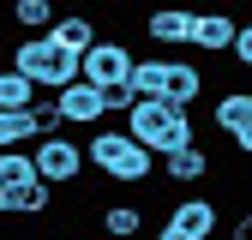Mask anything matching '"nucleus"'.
<instances>
[{
	"instance_id": "16",
	"label": "nucleus",
	"mask_w": 252,
	"mask_h": 240,
	"mask_svg": "<svg viewBox=\"0 0 252 240\" xmlns=\"http://www.w3.org/2000/svg\"><path fill=\"white\" fill-rule=\"evenodd\" d=\"M168 66H174V54L138 60V66H132V90H138V96H162V90H168Z\"/></svg>"
},
{
	"instance_id": "13",
	"label": "nucleus",
	"mask_w": 252,
	"mask_h": 240,
	"mask_svg": "<svg viewBox=\"0 0 252 240\" xmlns=\"http://www.w3.org/2000/svg\"><path fill=\"white\" fill-rule=\"evenodd\" d=\"M246 120H252V90H222V96L210 102V126L222 132V138H234Z\"/></svg>"
},
{
	"instance_id": "11",
	"label": "nucleus",
	"mask_w": 252,
	"mask_h": 240,
	"mask_svg": "<svg viewBox=\"0 0 252 240\" xmlns=\"http://www.w3.org/2000/svg\"><path fill=\"white\" fill-rule=\"evenodd\" d=\"M234 36H240V18L234 12H198L192 18V48L198 54H228Z\"/></svg>"
},
{
	"instance_id": "12",
	"label": "nucleus",
	"mask_w": 252,
	"mask_h": 240,
	"mask_svg": "<svg viewBox=\"0 0 252 240\" xmlns=\"http://www.w3.org/2000/svg\"><path fill=\"white\" fill-rule=\"evenodd\" d=\"M48 36H54L60 48H66V54H78V60H84L90 48L102 42V36H96V18H90V12H60V18L48 24Z\"/></svg>"
},
{
	"instance_id": "6",
	"label": "nucleus",
	"mask_w": 252,
	"mask_h": 240,
	"mask_svg": "<svg viewBox=\"0 0 252 240\" xmlns=\"http://www.w3.org/2000/svg\"><path fill=\"white\" fill-rule=\"evenodd\" d=\"M54 102H60V114H66V126H84V132L108 120V96L90 78H72L66 90H54Z\"/></svg>"
},
{
	"instance_id": "18",
	"label": "nucleus",
	"mask_w": 252,
	"mask_h": 240,
	"mask_svg": "<svg viewBox=\"0 0 252 240\" xmlns=\"http://www.w3.org/2000/svg\"><path fill=\"white\" fill-rule=\"evenodd\" d=\"M36 96H42V90L30 84L18 66H0V108H30Z\"/></svg>"
},
{
	"instance_id": "22",
	"label": "nucleus",
	"mask_w": 252,
	"mask_h": 240,
	"mask_svg": "<svg viewBox=\"0 0 252 240\" xmlns=\"http://www.w3.org/2000/svg\"><path fill=\"white\" fill-rule=\"evenodd\" d=\"M234 60H240V66L252 72V18H240V36H234V48H228Z\"/></svg>"
},
{
	"instance_id": "14",
	"label": "nucleus",
	"mask_w": 252,
	"mask_h": 240,
	"mask_svg": "<svg viewBox=\"0 0 252 240\" xmlns=\"http://www.w3.org/2000/svg\"><path fill=\"white\" fill-rule=\"evenodd\" d=\"M162 96L174 102V108H192L198 96H204V66H192V60H174L168 66V90Z\"/></svg>"
},
{
	"instance_id": "10",
	"label": "nucleus",
	"mask_w": 252,
	"mask_h": 240,
	"mask_svg": "<svg viewBox=\"0 0 252 240\" xmlns=\"http://www.w3.org/2000/svg\"><path fill=\"white\" fill-rule=\"evenodd\" d=\"M156 168H162V180H168V186H198V180L210 174V150L192 138V144L168 150V156H156Z\"/></svg>"
},
{
	"instance_id": "7",
	"label": "nucleus",
	"mask_w": 252,
	"mask_h": 240,
	"mask_svg": "<svg viewBox=\"0 0 252 240\" xmlns=\"http://www.w3.org/2000/svg\"><path fill=\"white\" fill-rule=\"evenodd\" d=\"M48 222L54 216V186L42 174H30V180H18V186H6V222Z\"/></svg>"
},
{
	"instance_id": "1",
	"label": "nucleus",
	"mask_w": 252,
	"mask_h": 240,
	"mask_svg": "<svg viewBox=\"0 0 252 240\" xmlns=\"http://www.w3.org/2000/svg\"><path fill=\"white\" fill-rule=\"evenodd\" d=\"M84 162L102 180H114V186H150V174H156V156L126 126H114V120H102V126L84 132Z\"/></svg>"
},
{
	"instance_id": "20",
	"label": "nucleus",
	"mask_w": 252,
	"mask_h": 240,
	"mask_svg": "<svg viewBox=\"0 0 252 240\" xmlns=\"http://www.w3.org/2000/svg\"><path fill=\"white\" fill-rule=\"evenodd\" d=\"M30 126H36V138H54L60 126H66L60 102H54V96H36V102H30Z\"/></svg>"
},
{
	"instance_id": "28",
	"label": "nucleus",
	"mask_w": 252,
	"mask_h": 240,
	"mask_svg": "<svg viewBox=\"0 0 252 240\" xmlns=\"http://www.w3.org/2000/svg\"><path fill=\"white\" fill-rule=\"evenodd\" d=\"M96 240H108V234H96Z\"/></svg>"
},
{
	"instance_id": "19",
	"label": "nucleus",
	"mask_w": 252,
	"mask_h": 240,
	"mask_svg": "<svg viewBox=\"0 0 252 240\" xmlns=\"http://www.w3.org/2000/svg\"><path fill=\"white\" fill-rule=\"evenodd\" d=\"M54 18V0H12V24H24V36H42Z\"/></svg>"
},
{
	"instance_id": "5",
	"label": "nucleus",
	"mask_w": 252,
	"mask_h": 240,
	"mask_svg": "<svg viewBox=\"0 0 252 240\" xmlns=\"http://www.w3.org/2000/svg\"><path fill=\"white\" fill-rule=\"evenodd\" d=\"M132 66H138V54L126 48V42H96V48L78 60V78H90L96 90H114V84L132 78Z\"/></svg>"
},
{
	"instance_id": "24",
	"label": "nucleus",
	"mask_w": 252,
	"mask_h": 240,
	"mask_svg": "<svg viewBox=\"0 0 252 240\" xmlns=\"http://www.w3.org/2000/svg\"><path fill=\"white\" fill-rule=\"evenodd\" d=\"M228 240H252V210H246V216H234V228H228Z\"/></svg>"
},
{
	"instance_id": "23",
	"label": "nucleus",
	"mask_w": 252,
	"mask_h": 240,
	"mask_svg": "<svg viewBox=\"0 0 252 240\" xmlns=\"http://www.w3.org/2000/svg\"><path fill=\"white\" fill-rule=\"evenodd\" d=\"M228 144H234V150H240V156H252V120H246V126H240V132H234V138H228Z\"/></svg>"
},
{
	"instance_id": "9",
	"label": "nucleus",
	"mask_w": 252,
	"mask_h": 240,
	"mask_svg": "<svg viewBox=\"0 0 252 240\" xmlns=\"http://www.w3.org/2000/svg\"><path fill=\"white\" fill-rule=\"evenodd\" d=\"M168 222H174L180 234H192V240H216V228H222V204L204 198V192H192V198H180V204L168 210Z\"/></svg>"
},
{
	"instance_id": "2",
	"label": "nucleus",
	"mask_w": 252,
	"mask_h": 240,
	"mask_svg": "<svg viewBox=\"0 0 252 240\" xmlns=\"http://www.w3.org/2000/svg\"><path fill=\"white\" fill-rule=\"evenodd\" d=\"M126 132H132L150 156H168V150L192 144L198 126H192V108H174L168 96H138L132 114H126Z\"/></svg>"
},
{
	"instance_id": "27",
	"label": "nucleus",
	"mask_w": 252,
	"mask_h": 240,
	"mask_svg": "<svg viewBox=\"0 0 252 240\" xmlns=\"http://www.w3.org/2000/svg\"><path fill=\"white\" fill-rule=\"evenodd\" d=\"M96 6H126V0H96Z\"/></svg>"
},
{
	"instance_id": "26",
	"label": "nucleus",
	"mask_w": 252,
	"mask_h": 240,
	"mask_svg": "<svg viewBox=\"0 0 252 240\" xmlns=\"http://www.w3.org/2000/svg\"><path fill=\"white\" fill-rule=\"evenodd\" d=\"M0 216H6V180H0Z\"/></svg>"
},
{
	"instance_id": "8",
	"label": "nucleus",
	"mask_w": 252,
	"mask_h": 240,
	"mask_svg": "<svg viewBox=\"0 0 252 240\" xmlns=\"http://www.w3.org/2000/svg\"><path fill=\"white\" fill-rule=\"evenodd\" d=\"M192 6H180V0H174V6H156L150 18H144V36L156 42V48H192Z\"/></svg>"
},
{
	"instance_id": "25",
	"label": "nucleus",
	"mask_w": 252,
	"mask_h": 240,
	"mask_svg": "<svg viewBox=\"0 0 252 240\" xmlns=\"http://www.w3.org/2000/svg\"><path fill=\"white\" fill-rule=\"evenodd\" d=\"M156 240H192V234H180L174 222H162V228H156Z\"/></svg>"
},
{
	"instance_id": "4",
	"label": "nucleus",
	"mask_w": 252,
	"mask_h": 240,
	"mask_svg": "<svg viewBox=\"0 0 252 240\" xmlns=\"http://www.w3.org/2000/svg\"><path fill=\"white\" fill-rule=\"evenodd\" d=\"M30 162H36V174L48 180V186L60 192V186H78V180H84V144L78 138H66V132H54V138H36V144H30Z\"/></svg>"
},
{
	"instance_id": "21",
	"label": "nucleus",
	"mask_w": 252,
	"mask_h": 240,
	"mask_svg": "<svg viewBox=\"0 0 252 240\" xmlns=\"http://www.w3.org/2000/svg\"><path fill=\"white\" fill-rule=\"evenodd\" d=\"M36 174V162H30V150H0V180L6 186H18V180Z\"/></svg>"
},
{
	"instance_id": "3",
	"label": "nucleus",
	"mask_w": 252,
	"mask_h": 240,
	"mask_svg": "<svg viewBox=\"0 0 252 240\" xmlns=\"http://www.w3.org/2000/svg\"><path fill=\"white\" fill-rule=\"evenodd\" d=\"M12 66L36 84V90L54 96V90H66V84L78 78V54H66V48L42 30V36H18V42H12Z\"/></svg>"
},
{
	"instance_id": "15",
	"label": "nucleus",
	"mask_w": 252,
	"mask_h": 240,
	"mask_svg": "<svg viewBox=\"0 0 252 240\" xmlns=\"http://www.w3.org/2000/svg\"><path fill=\"white\" fill-rule=\"evenodd\" d=\"M96 222H102L108 240H138V234H144V210H138V204H102Z\"/></svg>"
},
{
	"instance_id": "17",
	"label": "nucleus",
	"mask_w": 252,
	"mask_h": 240,
	"mask_svg": "<svg viewBox=\"0 0 252 240\" xmlns=\"http://www.w3.org/2000/svg\"><path fill=\"white\" fill-rule=\"evenodd\" d=\"M24 144H36L30 108H0V150H24Z\"/></svg>"
}]
</instances>
